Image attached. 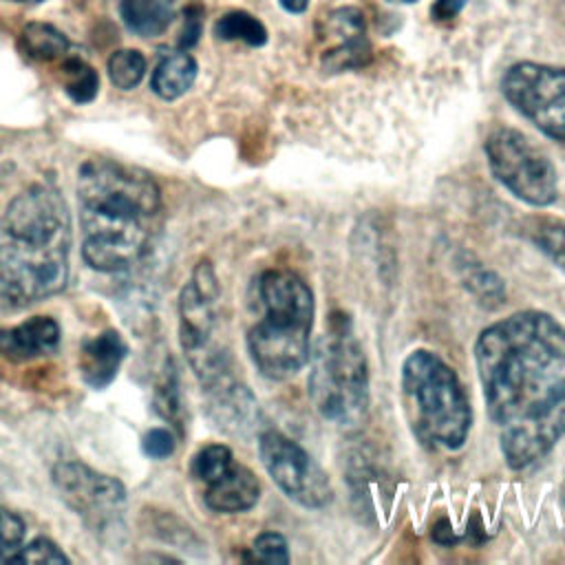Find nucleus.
<instances>
[{"mask_svg":"<svg viewBox=\"0 0 565 565\" xmlns=\"http://www.w3.org/2000/svg\"><path fill=\"white\" fill-rule=\"evenodd\" d=\"M82 256L97 271L132 267L157 230L161 190L141 168L88 159L77 170Z\"/></svg>","mask_w":565,"mask_h":565,"instance_id":"1","label":"nucleus"},{"mask_svg":"<svg viewBox=\"0 0 565 565\" xmlns=\"http://www.w3.org/2000/svg\"><path fill=\"white\" fill-rule=\"evenodd\" d=\"M71 214L49 183L15 194L0 214V309H22L68 282Z\"/></svg>","mask_w":565,"mask_h":565,"instance_id":"2","label":"nucleus"},{"mask_svg":"<svg viewBox=\"0 0 565 565\" xmlns=\"http://www.w3.org/2000/svg\"><path fill=\"white\" fill-rule=\"evenodd\" d=\"M475 362L488 415L505 426L541 377L565 362V327L539 309L510 313L477 335Z\"/></svg>","mask_w":565,"mask_h":565,"instance_id":"3","label":"nucleus"},{"mask_svg":"<svg viewBox=\"0 0 565 565\" xmlns=\"http://www.w3.org/2000/svg\"><path fill=\"white\" fill-rule=\"evenodd\" d=\"M260 318L247 331V353L267 380L294 377L311 355L313 291L291 269H267L256 280Z\"/></svg>","mask_w":565,"mask_h":565,"instance_id":"4","label":"nucleus"},{"mask_svg":"<svg viewBox=\"0 0 565 565\" xmlns=\"http://www.w3.org/2000/svg\"><path fill=\"white\" fill-rule=\"evenodd\" d=\"M402 404L411 433L430 450H459L472 428L470 397L457 371L435 351L415 349L402 362Z\"/></svg>","mask_w":565,"mask_h":565,"instance_id":"5","label":"nucleus"},{"mask_svg":"<svg viewBox=\"0 0 565 565\" xmlns=\"http://www.w3.org/2000/svg\"><path fill=\"white\" fill-rule=\"evenodd\" d=\"M307 364V393L318 415L344 430L360 428L371 402L369 364L344 313L331 316Z\"/></svg>","mask_w":565,"mask_h":565,"instance_id":"6","label":"nucleus"},{"mask_svg":"<svg viewBox=\"0 0 565 565\" xmlns=\"http://www.w3.org/2000/svg\"><path fill=\"white\" fill-rule=\"evenodd\" d=\"M483 152L492 177L519 201L532 207H547L558 199V174L552 159L521 130L494 128Z\"/></svg>","mask_w":565,"mask_h":565,"instance_id":"7","label":"nucleus"},{"mask_svg":"<svg viewBox=\"0 0 565 565\" xmlns=\"http://www.w3.org/2000/svg\"><path fill=\"white\" fill-rule=\"evenodd\" d=\"M501 93L534 128L565 146V66L516 62L505 68Z\"/></svg>","mask_w":565,"mask_h":565,"instance_id":"8","label":"nucleus"},{"mask_svg":"<svg viewBox=\"0 0 565 565\" xmlns=\"http://www.w3.org/2000/svg\"><path fill=\"white\" fill-rule=\"evenodd\" d=\"M565 437V377L552 382L541 397L505 424L501 433V455L512 470H525Z\"/></svg>","mask_w":565,"mask_h":565,"instance_id":"9","label":"nucleus"},{"mask_svg":"<svg viewBox=\"0 0 565 565\" xmlns=\"http://www.w3.org/2000/svg\"><path fill=\"white\" fill-rule=\"evenodd\" d=\"M258 457L271 481L294 503L307 510H320L333 501L329 475L298 441L285 433L274 428L260 430Z\"/></svg>","mask_w":565,"mask_h":565,"instance_id":"10","label":"nucleus"},{"mask_svg":"<svg viewBox=\"0 0 565 565\" xmlns=\"http://www.w3.org/2000/svg\"><path fill=\"white\" fill-rule=\"evenodd\" d=\"M212 424L232 437H252L263 424L256 395L234 373L230 355L218 349L192 364Z\"/></svg>","mask_w":565,"mask_h":565,"instance_id":"11","label":"nucleus"},{"mask_svg":"<svg viewBox=\"0 0 565 565\" xmlns=\"http://www.w3.org/2000/svg\"><path fill=\"white\" fill-rule=\"evenodd\" d=\"M60 499L95 532L119 525L126 512V488L119 479L104 475L82 461L64 459L51 470Z\"/></svg>","mask_w":565,"mask_h":565,"instance_id":"12","label":"nucleus"},{"mask_svg":"<svg viewBox=\"0 0 565 565\" xmlns=\"http://www.w3.org/2000/svg\"><path fill=\"white\" fill-rule=\"evenodd\" d=\"M218 298L221 287L216 271L210 260H201L192 269V276L179 296V340L188 360H194L216 347L214 329Z\"/></svg>","mask_w":565,"mask_h":565,"instance_id":"13","label":"nucleus"},{"mask_svg":"<svg viewBox=\"0 0 565 565\" xmlns=\"http://www.w3.org/2000/svg\"><path fill=\"white\" fill-rule=\"evenodd\" d=\"M324 38L331 42L322 53V68L329 73L355 71L371 62L364 13L358 7H338L324 20Z\"/></svg>","mask_w":565,"mask_h":565,"instance_id":"14","label":"nucleus"},{"mask_svg":"<svg viewBox=\"0 0 565 565\" xmlns=\"http://www.w3.org/2000/svg\"><path fill=\"white\" fill-rule=\"evenodd\" d=\"M62 329L51 316H35L15 327L0 329V355L9 362H29L60 347Z\"/></svg>","mask_w":565,"mask_h":565,"instance_id":"15","label":"nucleus"},{"mask_svg":"<svg viewBox=\"0 0 565 565\" xmlns=\"http://www.w3.org/2000/svg\"><path fill=\"white\" fill-rule=\"evenodd\" d=\"M260 499V483L256 475L232 461L218 477L203 483V501L212 512L218 514H238L252 510Z\"/></svg>","mask_w":565,"mask_h":565,"instance_id":"16","label":"nucleus"},{"mask_svg":"<svg viewBox=\"0 0 565 565\" xmlns=\"http://www.w3.org/2000/svg\"><path fill=\"white\" fill-rule=\"evenodd\" d=\"M126 355L128 344L115 329H106L93 338H86L77 355V366L84 384L97 391L106 388L115 380Z\"/></svg>","mask_w":565,"mask_h":565,"instance_id":"17","label":"nucleus"},{"mask_svg":"<svg viewBox=\"0 0 565 565\" xmlns=\"http://www.w3.org/2000/svg\"><path fill=\"white\" fill-rule=\"evenodd\" d=\"M196 71H199L196 60L188 51L183 49L163 51L152 71L150 88L154 90V95H159L166 102L179 99L192 88L196 79Z\"/></svg>","mask_w":565,"mask_h":565,"instance_id":"18","label":"nucleus"},{"mask_svg":"<svg viewBox=\"0 0 565 565\" xmlns=\"http://www.w3.org/2000/svg\"><path fill=\"white\" fill-rule=\"evenodd\" d=\"M119 15L128 31L154 38L172 24L174 7L172 0H121Z\"/></svg>","mask_w":565,"mask_h":565,"instance_id":"19","label":"nucleus"},{"mask_svg":"<svg viewBox=\"0 0 565 565\" xmlns=\"http://www.w3.org/2000/svg\"><path fill=\"white\" fill-rule=\"evenodd\" d=\"M68 38L49 22H29L20 33V49L35 62H51L68 51Z\"/></svg>","mask_w":565,"mask_h":565,"instance_id":"20","label":"nucleus"},{"mask_svg":"<svg viewBox=\"0 0 565 565\" xmlns=\"http://www.w3.org/2000/svg\"><path fill=\"white\" fill-rule=\"evenodd\" d=\"M214 35L225 42L241 40L247 46H263L267 42L265 24L256 15L241 9L223 13L214 24Z\"/></svg>","mask_w":565,"mask_h":565,"instance_id":"21","label":"nucleus"},{"mask_svg":"<svg viewBox=\"0 0 565 565\" xmlns=\"http://www.w3.org/2000/svg\"><path fill=\"white\" fill-rule=\"evenodd\" d=\"M527 238L556 267L565 271V223L558 218H532L525 227Z\"/></svg>","mask_w":565,"mask_h":565,"instance_id":"22","label":"nucleus"},{"mask_svg":"<svg viewBox=\"0 0 565 565\" xmlns=\"http://www.w3.org/2000/svg\"><path fill=\"white\" fill-rule=\"evenodd\" d=\"M60 75H62V86L66 95L75 104H88L95 99L99 90V75L90 64H86L79 57H71L62 64Z\"/></svg>","mask_w":565,"mask_h":565,"instance_id":"23","label":"nucleus"},{"mask_svg":"<svg viewBox=\"0 0 565 565\" xmlns=\"http://www.w3.org/2000/svg\"><path fill=\"white\" fill-rule=\"evenodd\" d=\"M154 411L172 426L183 428V402L179 391V375L172 360L166 362V369L154 388Z\"/></svg>","mask_w":565,"mask_h":565,"instance_id":"24","label":"nucleus"},{"mask_svg":"<svg viewBox=\"0 0 565 565\" xmlns=\"http://www.w3.org/2000/svg\"><path fill=\"white\" fill-rule=\"evenodd\" d=\"M146 75V57L137 49H119L108 57V77L121 90H132Z\"/></svg>","mask_w":565,"mask_h":565,"instance_id":"25","label":"nucleus"},{"mask_svg":"<svg viewBox=\"0 0 565 565\" xmlns=\"http://www.w3.org/2000/svg\"><path fill=\"white\" fill-rule=\"evenodd\" d=\"M232 461H234V455H232L230 446L207 444L192 457L190 472L203 486V483L212 481L214 477H218Z\"/></svg>","mask_w":565,"mask_h":565,"instance_id":"26","label":"nucleus"},{"mask_svg":"<svg viewBox=\"0 0 565 565\" xmlns=\"http://www.w3.org/2000/svg\"><path fill=\"white\" fill-rule=\"evenodd\" d=\"M26 525L20 514L0 505V563H11L24 545Z\"/></svg>","mask_w":565,"mask_h":565,"instance_id":"27","label":"nucleus"},{"mask_svg":"<svg viewBox=\"0 0 565 565\" xmlns=\"http://www.w3.org/2000/svg\"><path fill=\"white\" fill-rule=\"evenodd\" d=\"M252 558L274 565L289 563V547L285 536L278 532H260L252 543Z\"/></svg>","mask_w":565,"mask_h":565,"instance_id":"28","label":"nucleus"},{"mask_svg":"<svg viewBox=\"0 0 565 565\" xmlns=\"http://www.w3.org/2000/svg\"><path fill=\"white\" fill-rule=\"evenodd\" d=\"M11 563H68V556L57 543L40 536L29 545H22Z\"/></svg>","mask_w":565,"mask_h":565,"instance_id":"29","label":"nucleus"},{"mask_svg":"<svg viewBox=\"0 0 565 565\" xmlns=\"http://www.w3.org/2000/svg\"><path fill=\"white\" fill-rule=\"evenodd\" d=\"M177 448V437L168 428H150L141 437V450L150 459H166L174 452Z\"/></svg>","mask_w":565,"mask_h":565,"instance_id":"30","label":"nucleus"},{"mask_svg":"<svg viewBox=\"0 0 565 565\" xmlns=\"http://www.w3.org/2000/svg\"><path fill=\"white\" fill-rule=\"evenodd\" d=\"M201 33H203V9H201V4H188L183 9V26H181V33L177 40L179 49H183V51L194 49Z\"/></svg>","mask_w":565,"mask_h":565,"instance_id":"31","label":"nucleus"},{"mask_svg":"<svg viewBox=\"0 0 565 565\" xmlns=\"http://www.w3.org/2000/svg\"><path fill=\"white\" fill-rule=\"evenodd\" d=\"M466 4H468V0H435L430 7V15L439 22H446V20L457 18Z\"/></svg>","mask_w":565,"mask_h":565,"instance_id":"32","label":"nucleus"},{"mask_svg":"<svg viewBox=\"0 0 565 565\" xmlns=\"http://www.w3.org/2000/svg\"><path fill=\"white\" fill-rule=\"evenodd\" d=\"M433 539H435L437 543H441V545H448V543H455V541H457V536L452 534V527H450V523H448L446 519H441V521L435 525Z\"/></svg>","mask_w":565,"mask_h":565,"instance_id":"33","label":"nucleus"},{"mask_svg":"<svg viewBox=\"0 0 565 565\" xmlns=\"http://www.w3.org/2000/svg\"><path fill=\"white\" fill-rule=\"evenodd\" d=\"M278 4L287 11V13H305L309 7V0H278Z\"/></svg>","mask_w":565,"mask_h":565,"instance_id":"34","label":"nucleus"},{"mask_svg":"<svg viewBox=\"0 0 565 565\" xmlns=\"http://www.w3.org/2000/svg\"><path fill=\"white\" fill-rule=\"evenodd\" d=\"M391 2H404V4H408V2H417V0H391Z\"/></svg>","mask_w":565,"mask_h":565,"instance_id":"35","label":"nucleus"}]
</instances>
